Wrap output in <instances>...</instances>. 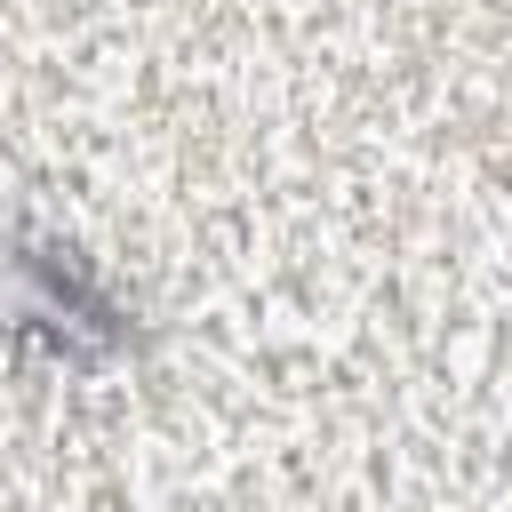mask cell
I'll use <instances>...</instances> for the list:
<instances>
[{
  "label": "cell",
  "instance_id": "obj_1",
  "mask_svg": "<svg viewBox=\"0 0 512 512\" xmlns=\"http://www.w3.org/2000/svg\"><path fill=\"white\" fill-rule=\"evenodd\" d=\"M136 296L72 240L0 208V376H104L144 352Z\"/></svg>",
  "mask_w": 512,
  "mask_h": 512
}]
</instances>
